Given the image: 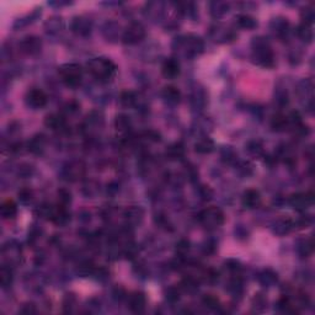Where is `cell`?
I'll return each mask as SVG.
<instances>
[{
    "label": "cell",
    "mask_w": 315,
    "mask_h": 315,
    "mask_svg": "<svg viewBox=\"0 0 315 315\" xmlns=\"http://www.w3.org/2000/svg\"><path fill=\"white\" fill-rule=\"evenodd\" d=\"M173 49L184 58L192 59L200 56L205 49V42L195 33H187L176 37L173 42Z\"/></svg>",
    "instance_id": "1"
},
{
    "label": "cell",
    "mask_w": 315,
    "mask_h": 315,
    "mask_svg": "<svg viewBox=\"0 0 315 315\" xmlns=\"http://www.w3.org/2000/svg\"><path fill=\"white\" fill-rule=\"evenodd\" d=\"M251 58L255 64L262 68L275 67V54L270 41L264 36H257L251 41Z\"/></svg>",
    "instance_id": "2"
},
{
    "label": "cell",
    "mask_w": 315,
    "mask_h": 315,
    "mask_svg": "<svg viewBox=\"0 0 315 315\" xmlns=\"http://www.w3.org/2000/svg\"><path fill=\"white\" fill-rule=\"evenodd\" d=\"M89 73L100 83H109L116 75L117 67L111 59L106 57H96L89 61Z\"/></svg>",
    "instance_id": "3"
},
{
    "label": "cell",
    "mask_w": 315,
    "mask_h": 315,
    "mask_svg": "<svg viewBox=\"0 0 315 315\" xmlns=\"http://www.w3.org/2000/svg\"><path fill=\"white\" fill-rule=\"evenodd\" d=\"M61 80L63 81L65 86L70 89L78 88L81 83V78H83V69L77 63H67L63 64L58 70Z\"/></svg>",
    "instance_id": "4"
},
{
    "label": "cell",
    "mask_w": 315,
    "mask_h": 315,
    "mask_svg": "<svg viewBox=\"0 0 315 315\" xmlns=\"http://www.w3.org/2000/svg\"><path fill=\"white\" fill-rule=\"evenodd\" d=\"M200 223L207 229H217L220 225H223L225 220L224 213L218 207H208V208L203 209L198 216Z\"/></svg>",
    "instance_id": "5"
},
{
    "label": "cell",
    "mask_w": 315,
    "mask_h": 315,
    "mask_svg": "<svg viewBox=\"0 0 315 315\" xmlns=\"http://www.w3.org/2000/svg\"><path fill=\"white\" fill-rule=\"evenodd\" d=\"M1 259H3V265L9 267L17 266L22 260L21 245L14 240L4 244L1 248Z\"/></svg>",
    "instance_id": "6"
},
{
    "label": "cell",
    "mask_w": 315,
    "mask_h": 315,
    "mask_svg": "<svg viewBox=\"0 0 315 315\" xmlns=\"http://www.w3.org/2000/svg\"><path fill=\"white\" fill-rule=\"evenodd\" d=\"M145 37V27L138 21H133L123 30L122 41L125 45H138Z\"/></svg>",
    "instance_id": "7"
},
{
    "label": "cell",
    "mask_w": 315,
    "mask_h": 315,
    "mask_svg": "<svg viewBox=\"0 0 315 315\" xmlns=\"http://www.w3.org/2000/svg\"><path fill=\"white\" fill-rule=\"evenodd\" d=\"M105 126V116L100 110H94L88 113L83 123V131L88 136H95L102 131Z\"/></svg>",
    "instance_id": "8"
},
{
    "label": "cell",
    "mask_w": 315,
    "mask_h": 315,
    "mask_svg": "<svg viewBox=\"0 0 315 315\" xmlns=\"http://www.w3.org/2000/svg\"><path fill=\"white\" fill-rule=\"evenodd\" d=\"M63 177L67 181L75 182L83 179L86 174V166L83 161L80 160H74L68 163L67 165L63 168Z\"/></svg>",
    "instance_id": "9"
},
{
    "label": "cell",
    "mask_w": 315,
    "mask_h": 315,
    "mask_svg": "<svg viewBox=\"0 0 315 315\" xmlns=\"http://www.w3.org/2000/svg\"><path fill=\"white\" fill-rule=\"evenodd\" d=\"M313 88H314V86H313L312 80H309V79H303V80H300L298 84H297V89H296L297 95H298V97L300 100H304L305 109H307L309 112H312L313 107H314Z\"/></svg>",
    "instance_id": "10"
},
{
    "label": "cell",
    "mask_w": 315,
    "mask_h": 315,
    "mask_svg": "<svg viewBox=\"0 0 315 315\" xmlns=\"http://www.w3.org/2000/svg\"><path fill=\"white\" fill-rule=\"evenodd\" d=\"M70 30H72L73 33L80 36V37L89 36L91 33V30H93V20L85 15L73 17L72 22H70Z\"/></svg>",
    "instance_id": "11"
},
{
    "label": "cell",
    "mask_w": 315,
    "mask_h": 315,
    "mask_svg": "<svg viewBox=\"0 0 315 315\" xmlns=\"http://www.w3.org/2000/svg\"><path fill=\"white\" fill-rule=\"evenodd\" d=\"M314 203V193L313 192H297L289 197V205L296 211L303 212L313 206Z\"/></svg>",
    "instance_id": "12"
},
{
    "label": "cell",
    "mask_w": 315,
    "mask_h": 315,
    "mask_svg": "<svg viewBox=\"0 0 315 315\" xmlns=\"http://www.w3.org/2000/svg\"><path fill=\"white\" fill-rule=\"evenodd\" d=\"M25 101H26V105L29 107L33 110H38L47 105L48 97L45 94V91L41 90V89H31V90L27 91Z\"/></svg>",
    "instance_id": "13"
},
{
    "label": "cell",
    "mask_w": 315,
    "mask_h": 315,
    "mask_svg": "<svg viewBox=\"0 0 315 315\" xmlns=\"http://www.w3.org/2000/svg\"><path fill=\"white\" fill-rule=\"evenodd\" d=\"M211 37L217 43H228L234 41L236 38V35L229 27L217 25L211 29Z\"/></svg>",
    "instance_id": "14"
},
{
    "label": "cell",
    "mask_w": 315,
    "mask_h": 315,
    "mask_svg": "<svg viewBox=\"0 0 315 315\" xmlns=\"http://www.w3.org/2000/svg\"><path fill=\"white\" fill-rule=\"evenodd\" d=\"M20 49L27 56H36L42 49V41L37 36H26L20 42Z\"/></svg>",
    "instance_id": "15"
},
{
    "label": "cell",
    "mask_w": 315,
    "mask_h": 315,
    "mask_svg": "<svg viewBox=\"0 0 315 315\" xmlns=\"http://www.w3.org/2000/svg\"><path fill=\"white\" fill-rule=\"evenodd\" d=\"M271 32L280 38H284L288 36L291 31V25L289 21L283 16H276L270 21Z\"/></svg>",
    "instance_id": "16"
},
{
    "label": "cell",
    "mask_w": 315,
    "mask_h": 315,
    "mask_svg": "<svg viewBox=\"0 0 315 315\" xmlns=\"http://www.w3.org/2000/svg\"><path fill=\"white\" fill-rule=\"evenodd\" d=\"M123 218H125L126 224L128 225L129 228L138 227V225H141L142 222H143L144 212H143V209H142L141 207L132 206L123 212Z\"/></svg>",
    "instance_id": "17"
},
{
    "label": "cell",
    "mask_w": 315,
    "mask_h": 315,
    "mask_svg": "<svg viewBox=\"0 0 315 315\" xmlns=\"http://www.w3.org/2000/svg\"><path fill=\"white\" fill-rule=\"evenodd\" d=\"M190 104L193 110L205 109L206 105L208 104V94H207V91L201 86L193 89L190 96Z\"/></svg>",
    "instance_id": "18"
},
{
    "label": "cell",
    "mask_w": 315,
    "mask_h": 315,
    "mask_svg": "<svg viewBox=\"0 0 315 315\" xmlns=\"http://www.w3.org/2000/svg\"><path fill=\"white\" fill-rule=\"evenodd\" d=\"M101 31L105 40L109 42H116L121 36V25L113 20H110L102 25Z\"/></svg>",
    "instance_id": "19"
},
{
    "label": "cell",
    "mask_w": 315,
    "mask_h": 315,
    "mask_svg": "<svg viewBox=\"0 0 315 315\" xmlns=\"http://www.w3.org/2000/svg\"><path fill=\"white\" fill-rule=\"evenodd\" d=\"M294 224H296V223H294L291 218L282 217V218H278L276 222H273L271 230H272V233L275 235L284 236V235L289 234V233L292 232V229L294 228Z\"/></svg>",
    "instance_id": "20"
},
{
    "label": "cell",
    "mask_w": 315,
    "mask_h": 315,
    "mask_svg": "<svg viewBox=\"0 0 315 315\" xmlns=\"http://www.w3.org/2000/svg\"><path fill=\"white\" fill-rule=\"evenodd\" d=\"M145 16L149 19L154 20V21H159L165 14V4L161 1H150L147 3L144 9Z\"/></svg>",
    "instance_id": "21"
},
{
    "label": "cell",
    "mask_w": 315,
    "mask_h": 315,
    "mask_svg": "<svg viewBox=\"0 0 315 315\" xmlns=\"http://www.w3.org/2000/svg\"><path fill=\"white\" fill-rule=\"evenodd\" d=\"M244 208L246 209H255L260 206L261 203V195L255 189H249L244 192L243 198H241Z\"/></svg>",
    "instance_id": "22"
},
{
    "label": "cell",
    "mask_w": 315,
    "mask_h": 315,
    "mask_svg": "<svg viewBox=\"0 0 315 315\" xmlns=\"http://www.w3.org/2000/svg\"><path fill=\"white\" fill-rule=\"evenodd\" d=\"M45 126L52 131H64L67 128V121L61 113H51L46 116Z\"/></svg>",
    "instance_id": "23"
},
{
    "label": "cell",
    "mask_w": 315,
    "mask_h": 315,
    "mask_svg": "<svg viewBox=\"0 0 315 315\" xmlns=\"http://www.w3.org/2000/svg\"><path fill=\"white\" fill-rule=\"evenodd\" d=\"M180 72H181L180 70V63L175 58L166 59L161 65V73L166 79H175V78L179 77Z\"/></svg>",
    "instance_id": "24"
},
{
    "label": "cell",
    "mask_w": 315,
    "mask_h": 315,
    "mask_svg": "<svg viewBox=\"0 0 315 315\" xmlns=\"http://www.w3.org/2000/svg\"><path fill=\"white\" fill-rule=\"evenodd\" d=\"M161 97H163L165 104L170 105V106H176L181 101V93L175 86L169 85L161 90Z\"/></svg>",
    "instance_id": "25"
},
{
    "label": "cell",
    "mask_w": 315,
    "mask_h": 315,
    "mask_svg": "<svg viewBox=\"0 0 315 315\" xmlns=\"http://www.w3.org/2000/svg\"><path fill=\"white\" fill-rule=\"evenodd\" d=\"M46 144H47V139H46L45 134L40 133L33 136L32 138L30 139L29 144H27V148H29V152H31L35 155H41L43 154L46 149Z\"/></svg>",
    "instance_id": "26"
},
{
    "label": "cell",
    "mask_w": 315,
    "mask_h": 315,
    "mask_svg": "<svg viewBox=\"0 0 315 315\" xmlns=\"http://www.w3.org/2000/svg\"><path fill=\"white\" fill-rule=\"evenodd\" d=\"M145 305H147V298L145 294L142 292H134L131 297H129V308L132 312L134 313H143L145 310Z\"/></svg>",
    "instance_id": "27"
},
{
    "label": "cell",
    "mask_w": 315,
    "mask_h": 315,
    "mask_svg": "<svg viewBox=\"0 0 315 315\" xmlns=\"http://www.w3.org/2000/svg\"><path fill=\"white\" fill-rule=\"evenodd\" d=\"M64 29V22H63V19L61 16H54L48 17L45 22V30L46 32L49 33V35H57V33L62 32V30Z\"/></svg>",
    "instance_id": "28"
},
{
    "label": "cell",
    "mask_w": 315,
    "mask_h": 315,
    "mask_svg": "<svg viewBox=\"0 0 315 315\" xmlns=\"http://www.w3.org/2000/svg\"><path fill=\"white\" fill-rule=\"evenodd\" d=\"M41 10H42V9L37 8V9H35V10H33L32 13L27 14L26 16L20 17V19H17L16 21L14 22L13 27L15 30H20V29H24V27L29 26V25L33 24V22H35L36 20H37L38 17L41 16V13H42V11H41Z\"/></svg>",
    "instance_id": "29"
},
{
    "label": "cell",
    "mask_w": 315,
    "mask_h": 315,
    "mask_svg": "<svg viewBox=\"0 0 315 315\" xmlns=\"http://www.w3.org/2000/svg\"><path fill=\"white\" fill-rule=\"evenodd\" d=\"M51 220L56 225H59V227L67 225L70 220V214L69 212L67 211V207L57 206L56 208H54V213L53 216H52Z\"/></svg>",
    "instance_id": "30"
},
{
    "label": "cell",
    "mask_w": 315,
    "mask_h": 315,
    "mask_svg": "<svg viewBox=\"0 0 315 315\" xmlns=\"http://www.w3.org/2000/svg\"><path fill=\"white\" fill-rule=\"evenodd\" d=\"M297 252L300 257L305 259V257H309L310 255L313 254L314 251V243H313L312 238H303L300 240L297 241Z\"/></svg>",
    "instance_id": "31"
},
{
    "label": "cell",
    "mask_w": 315,
    "mask_h": 315,
    "mask_svg": "<svg viewBox=\"0 0 315 315\" xmlns=\"http://www.w3.org/2000/svg\"><path fill=\"white\" fill-rule=\"evenodd\" d=\"M208 9H209V14H211L212 16L214 19H220L225 15V14L229 11V3L227 1H211L208 4Z\"/></svg>",
    "instance_id": "32"
},
{
    "label": "cell",
    "mask_w": 315,
    "mask_h": 315,
    "mask_svg": "<svg viewBox=\"0 0 315 315\" xmlns=\"http://www.w3.org/2000/svg\"><path fill=\"white\" fill-rule=\"evenodd\" d=\"M214 142L208 136H201L195 144V150L198 154H209L214 150Z\"/></svg>",
    "instance_id": "33"
},
{
    "label": "cell",
    "mask_w": 315,
    "mask_h": 315,
    "mask_svg": "<svg viewBox=\"0 0 315 315\" xmlns=\"http://www.w3.org/2000/svg\"><path fill=\"white\" fill-rule=\"evenodd\" d=\"M257 280H259L260 284H261L262 287L268 288V287L275 286L276 283H277L278 276L273 270H271V268H266V270H262L261 272H260Z\"/></svg>",
    "instance_id": "34"
},
{
    "label": "cell",
    "mask_w": 315,
    "mask_h": 315,
    "mask_svg": "<svg viewBox=\"0 0 315 315\" xmlns=\"http://www.w3.org/2000/svg\"><path fill=\"white\" fill-rule=\"evenodd\" d=\"M115 128L118 133L128 134L132 128V121L127 115H117L115 118Z\"/></svg>",
    "instance_id": "35"
},
{
    "label": "cell",
    "mask_w": 315,
    "mask_h": 315,
    "mask_svg": "<svg viewBox=\"0 0 315 315\" xmlns=\"http://www.w3.org/2000/svg\"><path fill=\"white\" fill-rule=\"evenodd\" d=\"M235 22H236V26L243 30H254L257 27L256 19L251 16V15H248V14L238 15L235 17Z\"/></svg>",
    "instance_id": "36"
},
{
    "label": "cell",
    "mask_w": 315,
    "mask_h": 315,
    "mask_svg": "<svg viewBox=\"0 0 315 315\" xmlns=\"http://www.w3.org/2000/svg\"><path fill=\"white\" fill-rule=\"evenodd\" d=\"M192 127L193 131L200 134V136H207V133H208L212 129V127H213V123H212V121L209 120V118L201 117L197 118V120L193 122Z\"/></svg>",
    "instance_id": "37"
},
{
    "label": "cell",
    "mask_w": 315,
    "mask_h": 315,
    "mask_svg": "<svg viewBox=\"0 0 315 315\" xmlns=\"http://www.w3.org/2000/svg\"><path fill=\"white\" fill-rule=\"evenodd\" d=\"M296 33L303 42L310 43L313 41V38H314V31H313L312 25L304 24V22L298 25V27H297L296 30Z\"/></svg>",
    "instance_id": "38"
},
{
    "label": "cell",
    "mask_w": 315,
    "mask_h": 315,
    "mask_svg": "<svg viewBox=\"0 0 315 315\" xmlns=\"http://www.w3.org/2000/svg\"><path fill=\"white\" fill-rule=\"evenodd\" d=\"M0 213L4 219H13L16 217L17 214V206L16 203L14 202L13 200H6L4 201L0 208Z\"/></svg>",
    "instance_id": "39"
},
{
    "label": "cell",
    "mask_w": 315,
    "mask_h": 315,
    "mask_svg": "<svg viewBox=\"0 0 315 315\" xmlns=\"http://www.w3.org/2000/svg\"><path fill=\"white\" fill-rule=\"evenodd\" d=\"M271 127H272L273 131L276 132H283L286 131L287 128L291 127L288 120V115H282V113H278L271 121Z\"/></svg>",
    "instance_id": "40"
},
{
    "label": "cell",
    "mask_w": 315,
    "mask_h": 315,
    "mask_svg": "<svg viewBox=\"0 0 315 315\" xmlns=\"http://www.w3.org/2000/svg\"><path fill=\"white\" fill-rule=\"evenodd\" d=\"M166 157L170 160H180V159H182L185 157V145L180 142L171 144L166 149Z\"/></svg>",
    "instance_id": "41"
},
{
    "label": "cell",
    "mask_w": 315,
    "mask_h": 315,
    "mask_svg": "<svg viewBox=\"0 0 315 315\" xmlns=\"http://www.w3.org/2000/svg\"><path fill=\"white\" fill-rule=\"evenodd\" d=\"M120 102L123 107H134L138 104V95L134 91L127 90L121 93L120 95Z\"/></svg>",
    "instance_id": "42"
},
{
    "label": "cell",
    "mask_w": 315,
    "mask_h": 315,
    "mask_svg": "<svg viewBox=\"0 0 315 315\" xmlns=\"http://www.w3.org/2000/svg\"><path fill=\"white\" fill-rule=\"evenodd\" d=\"M14 276L13 271H11V267L6 266V265H3L1 268H0V284L3 288H9V287L13 284Z\"/></svg>",
    "instance_id": "43"
},
{
    "label": "cell",
    "mask_w": 315,
    "mask_h": 315,
    "mask_svg": "<svg viewBox=\"0 0 315 315\" xmlns=\"http://www.w3.org/2000/svg\"><path fill=\"white\" fill-rule=\"evenodd\" d=\"M227 289H228V292H229V293H232L234 297L241 296L244 292L243 280H241L239 276H235L234 278H232V280L229 281Z\"/></svg>",
    "instance_id": "44"
},
{
    "label": "cell",
    "mask_w": 315,
    "mask_h": 315,
    "mask_svg": "<svg viewBox=\"0 0 315 315\" xmlns=\"http://www.w3.org/2000/svg\"><path fill=\"white\" fill-rule=\"evenodd\" d=\"M175 5H176L179 13L182 14L184 16L195 17L196 13H197L196 5L193 3H191V1H182V3H176Z\"/></svg>",
    "instance_id": "45"
},
{
    "label": "cell",
    "mask_w": 315,
    "mask_h": 315,
    "mask_svg": "<svg viewBox=\"0 0 315 315\" xmlns=\"http://www.w3.org/2000/svg\"><path fill=\"white\" fill-rule=\"evenodd\" d=\"M220 158L222 160L225 161L228 164H233L236 161V158H238V154L235 152V149L230 145H224V147L220 149Z\"/></svg>",
    "instance_id": "46"
},
{
    "label": "cell",
    "mask_w": 315,
    "mask_h": 315,
    "mask_svg": "<svg viewBox=\"0 0 315 315\" xmlns=\"http://www.w3.org/2000/svg\"><path fill=\"white\" fill-rule=\"evenodd\" d=\"M246 152L252 157H261L264 153V145L260 141H250L246 144Z\"/></svg>",
    "instance_id": "47"
},
{
    "label": "cell",
    "mask_w": 315,
    "mask_h": 315,
    "mask_svg": "<svg viewBox=\"0 0 315 315\" xmlns=\"http://www.w3.org/2000/svg\"><path fill=\"white\" fill-rule=\"evenodd\" d=\"M95 267L91 264L90 261H84L80 265H78L77 267V273L80 277H88V276H93Z\"/></svg>",
    "instance_id": "48"
},
{
    "label": "cell",
    "mask_w": 315,
    "mask_h": 315,
    "mask_svg": "<svg viewBox=\"0 0 315 315\" xmlns=\"http://www.w3.org/2000/svg\"><path fill=\"white\" fill-rule=\"evenodd\" d=\"M267 308V299L266 297L262 296L261 293L255 294V297L252 298V309L255 312H264Z\"/></svg>",
    "instance_id": "49"
},
{
    "label": "cell",
    "mask_w": 315,
    "mask_h": 315,
    "mask_svg": "<svg viewBox=\"0 0 315 315\" xmlns=\"http://www.w3.org/2000/svg\"><path fill=\"white\" fill-rule=\"evenodd\" d=\"M300 17H302V20L304 24L313 25V22H314V20H315L314 6L307 5L305 8H303L302 11H300Z\"/></svg>",
    "instance_id": "50"
},
{
    "label": "cell",
    "mask_w": 315,
    "mask_h": 315,
    "mask_svg": "<svg viewBox=\"0 0 315 315\" xmlns=\"http://www.w3.org/2000/svg\"><path fill=\"white\" fill-rule=\"evenodd\" d=\"M180 288L187 293H193L195 291H197L198 282L193 277H186L180 284Z\"/></svg>",
    "instance_id": "51"
},
{
    "label": "cell",
    "mask_w": 315,
    "mask_h": 315,
    "mask_svg": "<svg viewBox=\"0 0 315 315\" xmlns=\"http://www.w3.org/2000/svg\"><path fill=\"white\" fill-rule=\"evenodd\" d=\"M288 93H287L286 89L283 88H277L275 90V102H277L280 106H286L288 104Z\"/></svg>",
    "instance_id": "52"
},
{
    "label": "cell",
    "mask_w": 315,
    "mask_h": 315,
    "mask_svg": "<svg viewBox=\"0 0 315 315\" xmlns=\"http://www.w3.org/2000/svg\"><path fill=\"white\" fill-rule=\"evenodd\" d=\"M72 202V193L65 189L58 191V206L67 207Z\"/></svg>",
    "instance_id": "53"
},
{
    "label": "cell",
    "mask_w": 315,
    "mask_h": 315,
    "mask_svg": "<svg viewBox=\"0 0 315 315\" xmlns=\"http://www.w3.org/2000/svg\"><path fill=\"white\" fill-rule=\"evenodd\" d=\"M189 250H190V241L186 239H181L176 244V254L179 257H184L189 252Z\"/></svg>",
    "instance_id": "54"
},
{
    "label": "cell",
    "mask_w": 315,
    "mask_h": 315,
    "mask_svg": "<svg viewBox=\"0 0 315 315\" xmlns=\"http://www.w3.org/2000/svg\"><path fill=\"white\" fill-rule=\"evenodd\" d=\"M224 265H225V268L233 273H239L241 271V268H243L240 261H238V260L235 259L227 260V261L224 262Z\"/></svg>",
    "instance_id": "55"
},
{
    "label": "cell",
    "mask_w": 315,
    "mask_h": 315,
    "mask_svg": "<svg viewBox=\"0 0 315 315\" xmlns=\"http://www.w3.org/2000/svg\"><path fill=\"white\" fill-rule=\"evenodd\" d=\"M75 303H77V297L73 293H67L65 294L64 299H63V308H64V312L69 313L72 312V308L74 307Z\"/></svg>",
    "instance_id": "56"
},
{
    "label": "cell",
    "mask_w": 315,
    "mask_h": 315,
    "mask_svg": "<svg viewBox=\"0 0 315 315\" xmlns=\"http://www.w3.org/2000/svg\"><path fill=\"white\" fill-rule=\"evenodd\" d=\"M165 298L166 300L170 303L177 302V300L180 299L179 288H176V287H169L165 292Z\"/></svg>",
    "instance_id": "57"
},
{
    "label": "cell",
    "mask_w": 315,
    "mask_h": 315,
    "mask_svg": "<svg viewBox=\"0 0 315 315\" xmlns=\"http://www.w3.org/2000/svg\"><path fill=\"white\" fill-rule=\"evenodd\" d=\"M238 173L241 175L243 177H248L250 176L251 174H252V171H254V169H252V165H251L249 161H243V163L239 164L238 166Z\"/></svg>",
    "instance_id": "58"
},
{
    "label": "cell",
    "mask_w": 315,
    "mask_h": 315,
    "mask_svg": "<svg viewBox=\"0 0 315 315\" xmlns=\"http://www.w3.org/2000/svg\"><path fill=\"white\" fill-rule=\"evenodd\" d=\"M203 304L209 309H217L219 307V299L213 294H206L203 297Z\"/></svg>",
    "instance_id": "59"
},
{
    "label": "cell",
    "mask_w": 315,
    "mask_h": 315,
    "mask_svg": "<svg viewBox=\"0 0 315 315\" xmlns=\"http://www.w3.org/2000/svg\"><path fill=\"white\" fill-rule=\"evenodd\" d=\"M17 197H19L20 202L24 203V205H27V203H30L32 201L33 192L30 190V189H21V190L19 191V193H17Z\"/></svg>",
    "instance_id": "60"
},
{
    "label": "cell",
    "mask_w": 315,
    "mask_h": 315,
    "mask_svg": "<svg viewBox=\"0 0 315 315\" xmlns=\"http://www.w3.org/2000/svg\"><path fill=\"white\" fill-rule=\"evenodd\" d=\"M79 107H80V105L78 104L77 101H69L65 104L64 112L68 113V115H74L79 111Z\"/></svg>",
    "instance_id": "61"
},
{
    "label": "cell",
    "mask_w": 315,
    "mask_h": 315,
    "mask_svg": "<svg viewBox=\"0 0 315 315\" xmlns=\"http://www.w3.org/2000/svg\"><path fill=\"white\" fill-rule=\"evenodd\" d=\"M200 196L202 197V200L209 201L212 197H213V191H212L208 186H201Z\"/></svg>",
    "instance_id": "62"
},
{
    "label": "cell",
    "mask_w": 315,
    "mask_h": 315,
    "mask_svg": "<svg viewBox=\"0 0 315 315\" xmlns=\"http://www.w3.org/2000/svg\"><path fill=\"white\" fill-rule=\"evenodd\" d=\"M36 312H37V309H36V305L33 303H26L20 309V313H22V314H35Z\"/></svg>",
    "instance_id": "63"
},
{
    "label": "cell",
    "mask_w": 315,
    "mask_h": 315,
    "mask_svg": "<svg viewBox=\"0 0 315 315\" xmlns=\"http://www.w3.org/2000/svg\"><path fill=\"white\" fill-rule=\"evenodd\" d=\"M145 138L150 142H159L160 141V134L154 131H148L145 132Z\"/></svg>",
    "instance_id": "64"
}]
</instances>
